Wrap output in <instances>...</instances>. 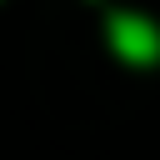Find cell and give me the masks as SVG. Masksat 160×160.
<instances>
[{
	"mask_svg": "<svg viewBox=\"0 0 160 160\" xmlns=\"http://www.w3.org/2000/svg\"><path fill=\"white\" fill-rule=\"evenodd\" d=\"M110 45L130 65H155L160 60V30L145 15H110Z\"/></svg>",
	"mask_w": 160,
	"mask_h": 160,
	"instance_id": "1",
	"label": "cell"
}]
</instances>
